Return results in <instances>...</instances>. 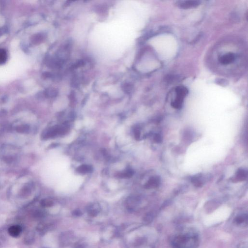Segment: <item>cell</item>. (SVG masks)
I'll use <instances>...</instances> for the list:
<instances>
[{
	"label": "cell",
	"mask_w": 248,
	"mask_h": 248,
	"mask_svg": "<svg viewBox=\"0 0 248 248\" xmlns=\"http://www.w3.org/2000/svg\"><path fill=\"white\" fill-rule=\"evenodd\" d=\"M176 97L171 103L173 108L180 109L182 108L184 99L189 93L188 89L183 86H178L176 88Z\"/></svg>",
	"instance_id": "1"
},
{
	"label": "cell",
	"mask_w": 248,
	"mask_h": 248,
	"mask_svg": "<svg viewBox=\"0 0 248 248\" xmlns=\"http://www.w3.org/2000/svg\"><path fill=\"white\" fill-rule=\"evenodd\" d=\"M201 2L199 1H177L176 5L180 8L184 9L194 8L198 7L201 5Z\"/></svg>",
	"instance_id": "2"
},
{
	"label": "cell",
	"mask_w": 248,
	"mask_h": 248,
	"mask_svg": "<svg viewBox=\"0 0 248 248\" xmlns=\"http://www.w3.org/2000/svg\"><path fill=\"white\" fill-rule=\"evenodd\" d=\"M236 59V55L235 53L229 52L221 56L219 58L220 63L223 65H227L232 64Z\"/></svg>",
	"instance_id": "3"
},
{
	"label": "cell",
	"mask_w": 248,
	"mask_h": 248,
	"mask_svg": "<svg viewBox=\"0 0 248 248\" xmlns=\"http://www.w3.org/2000/svg\"><path fill=\"white\" fill-rule=\"evenodd\" d=\"M160 184V178L159 176H154L152 177L148 181L145 185V187L147 189H152V188L158 187Z\"/></svg>",
	"instance_id": "4"
},
{
	"label": "cell",
	"mask_w": 248,
	"mask_h": 248,
	"mask_svg": "<svg viewBox=\"0 0 248 248\" xmlns=\"http://www.w3.org/2000/svg\"><path fill=\"white\" fill-rule=\"evenodd\" d=\"M247 177V171L243 169H239L236 172L235 177L233 178L232 181L234 182H240L245 180Z\"/></svg>",
	"instance_id": "5"
},
{
	"label": "cell",
	"mask_w": 248,
	"mask_h": 248,
	"mask_svg": "<svg viewBox=\"0 0 248 248\" xmlns=\"http://www.w3.org/2000/svg\"><path fill=\"white\" fill-rule=\"evenodd\" d=\"M205 179L203 177V174H201L193 176L191 178V182L197 187H202L205 183Z\"/></svg>",
	"instance_id": "6"
},
{
	"label": "cell",
	"mask_w": 248,
	"mask_h": 248,
	"mask_svg": "<svg viewBox=\"0 0 248 248\" xmlns=\"http://www.w3.org/2000/svg\"><path fill=\"white\" fill-rule=\"evenodd\" d=\"M93 171V168L90 165H82L81 166L78 167L76 171L79 174H86L87 173H91Z\"/></svg>",
	"instance_id": "7"
},
{
	"label": "cell",
	"mask_w": 248,
	"mask_h": 248,
	"mask_svg": "<svg viewBox=\"0 0 248 248\" xmlns=\"http://www.w3.org/2000/svg\"><path fill=\"white\" fill-rule=\"evenodd\" d=\"M21 230V227L19 226H13L9 229V233L11 236L16 237L19 235Z\"/></svg>",
	"instance_id": "8"
},
{
	"label": "cell",
	"mask_w": 248,
	"mask_h": 248,
	"mask_svg": "<svg viewBox=\"0 0 248 248\" xmlns=\"http://www.w3.org/2000/svg\"><path fill=\"white\" fill-rule=\"evenodd\" d=\"M7 59V53L6 51L3 48H0V65L5 64Z\"/></svg>",
	"instance_id": "9"
},
{
	"label": "cell",
	"mask_w": 248,
	"mask_h": 248,
	"mask_svg": "<svg viewBox=\"0 0 248 248\" xmlns=\"http://www.w3.org/2000/svg\"><path fill=\"white\" fill-rule=\"evenodd\" d=\"M134 172L132 170L128 169L121 173L119 174L118 177L121 178H130L133 176Z\"/></svg>",
	"instance_id": "10"
},
{
	"label": "cell",
	"mask_w": 248,
	"mask_h": 248,
	"mask_svg": "<svg viewBox=\"0 0 248 248\" xmlns=\"http://www.w3.org/2000/svg\"><path fill=\"white\" fill-rule=\"evenodd\" d=\"M30 127L27 125H21L16 128V131L18 133H27L29 131Z\"/></svg>",
	"instance_id": "11"
},
{
	"label": "cell",
	"mask_w": 248,
	"mask_h": 248,
	"mask_svg": "<svg viewBox=\"0 0 248 248\" xmlns=\"http://www.w3.org/2000/svg\"><path fill=\"white\" fill-rule=\"evenodd\" d=\"M216 82L218 84L220 85L224 86H226V85H228V81H227L224 80V79H217Z\"/></svg>",
	"instance_id": "12"
},
{
	"label": "cell",
	"mask_w": 248,
	"mask_h": 248,
	"mask_svg": "<svg viewBox=\"0 0 248 248\" xmlns=\"http://www.w3.org/2000/svg\"><path fill=\"white\" fill-rule=\"evenodd\" d=\"M154 140L156 143H160L162 141V137L159 134H156L154 136Z\"/></svg>",
	"instance_id": "13"
},
{
	"label": "cell",
	"mask_w": 248,
	"mask_h": 248,
	"mask_svg": "<svg viewBox=\"0 0 248 248\" xmlns=\"http://www.w3.org/2000/svg\"><path fill=\"white\" fill-rule=\"evenodd\" d=\"M52 201H50L48 200H44L42 202V205L44 206H51L52 205Z\"/></svg>",
	"instance_id": "14"
},
{
	"label": "cell",
	"mask_w": 248,
	"mask_h": 248,
	"mask_svg": "<svg viewBox=\"0 0 248 248\" xmlns=\"http://www.w3.org/2000/svg\"><path fill=\"white\" fill-rule=\"evenodd\" d=\"M135 137L137 140H139L140 137L141 132L140 130L138 128H136L134 131Z\"/></svg>",
	"instance_id": "15"
},
{
	"label": "cell",
	"mask_w": 248,
	"mask_h": 248,
	"mask_svg": "<svg viewBox=\"0 0 248 248\" xmlns=\"http://www.w3.org/2000/svg\"><path fill=\"white\" fill-rule=\"evenodd\" d=\"M74 214H75V215L79 216L80 215V214H81V212H80V211H75V213H74Z\"/></svg>",
	"instance_id": "16"
},
{
	"label": "cell",
	"mask_w": 248,
	"mask_h": 248,
	"mask_svg": "<svg viewBox=\"0 0 248 248\" xmlns=\"http://www.w3.org/2000/svg\"><path fill=\"white\" fill-rule=\"evenodd\" d=\"M1 30H0V32H1Z\"/></svg>",
	"instance_id": "17"
}]
</instances>
